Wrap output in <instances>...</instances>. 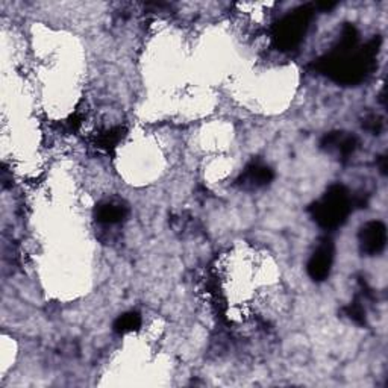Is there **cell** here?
I'll return each mask as SVG.
<instances>
[{
  "instance_id": "6da1fadb",
  "label": "cell",
  "mask_w": 388,
  "mask_h": 388,
  "mask_svg": "<svg viewBox=\"0 0 388 388\" xmlns=\"http://www.w3.org/2000/svg\"><path fill=\"white\" fill-rule=\"evenodd\" d=\"M352 200L348 190L341 185L330 186L320 202L313 206V217L326 229L339 228L350 213Z\"/></svg>"
},
{
  "instance_id": "7a4b0ae2",
  "label": "cell",
  "mask_w": 388,
  "mask_h": 388,
  "mask_svg": "<svg viewBox=\"0 0 388 388\" xmlns=\"http://www.w3.org/2000/svg\"><path fill=\"white\" fill-rule=\"evenodd\" d=\"M311 10L302 8L294 11L291 16L285 17L276 29V41L282 49H291L300 41L305 34L308 21L311 19Z\"/></svg>"
},
{
  "instance_id": "3957f363",
  "label": "cell",
  "mask_w": 388,
  "mask_h": 388,
  "mask_svg": "<svg viewBox=\"0 0 388 388\" xmlns=\"http://www.w3.org/2000/svg\"><path fill=\"white\" fill-rule=\"evenodd\" d=\"M359 243L364 254L378 255L383 252L387 243V229L380 221H370L359 232Z\"/></svg>"
},
{
  "instance_id": "277c9868",
  "label": "cell",
  "mask_w": 388,
  "mask_h": 388,
  "mask_svg": "<svg viewBox=\"0 0 388 388\" xmlns=\"http://www.w3.org/2000/svg\"><path fill=\"white\" fill-rule=\"evenodd\" d=\"M334 260V249L329 240H323L320 246L315 250L311 256L310 263H308V275H310L314 281H323L326 279L330 265Z\"/></svg>"
},
{
  "instance_id": "5b68a950",
  "label": "cell",
  "mask_w": 388,
  "mask_h": 388,
  "mask_svg": "<svg viewBox=\"0 0 388 388\" xmlns=\"http://www.w3.org/2000/svg\"><path fill=\"white\" fill-rule=\"evenodd\" d=\"M358 141L354 135H346L343 132L328 134L323 138L322 146L328 149H337L341 156H349L355 152Z\"/></svg>"
},
{
  "instance_id": "8992f818",
  "label": "cell",
  "mask_w": 388,
  "mask_h": 388,
  "mask_svg": "<svg viewBox=\"0 0 388 388\" xmlns=\"http://www.w3.org/2000/svg\"><path fill=\"white\" fill-rule=\"evenodd\" d=\"M273 173L269 167L261 164H252L249 165L244 171L240 182L244 186H252V189H258V186H263L265 184H269L271 181Z\"/></svg>"
},
{
  "instance_id": "52a82bcc",
  "label": "cell",
  "mask_w": 388,
  "mask_h": 388,
  "mask_svg": "<svg viewBox=\"0 0 388 388\" xmlns=\"http://www.w3.org/2000/svg\"><path fill=\"white\" fill-rule=\"evenodd\" d=\"M126 208L120 204H114V202H106L97 206L96 210V217L99 221L102 223H108V225H114L119 223L125 219L126 215Z\"/></svg>"
},
{
  "instance_id": "ba28073f",
  "label": "cell",
  "mask_w": 388,
  "mask_h": 388,
  "mask_svg": "<svg viewBox=\"0 0 388 388\" xmlns=\"http://www.w3.org/2000/svg\"><path fill=\"white\" fill-rule=\"evenodd\" d=\"M140 325H141L140 315L136 313H128L117 319V322L114 323V329H116L117 332L126 334V332H131V330L136 329Z\"/></svg>"
},
{
  "instance_id": "9c48e42d",
  "label": "cell",
  "mask_w": 388,
  "mask_h": 388,
  "mask_svg": "<svg viewBox=\"0 0 388 388\" xmlns=\"http://www.w3.org/2000/svg\"><path fill=\"white\" fill-rule=\"evenodd\" d=\"M364 128L369 129V131L373 132V134H378L380 131V128H383V121H380V119L378 116H372V117L365 120Z\"/></svg>"
}]
</instances>
